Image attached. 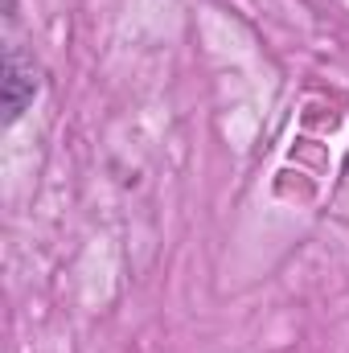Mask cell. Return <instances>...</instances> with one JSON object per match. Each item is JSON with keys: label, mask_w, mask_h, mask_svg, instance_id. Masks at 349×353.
<instances>
[{"label": "cell", "mask_w": 349, "mask_h": 353, "mask_svg": "<svg viewBox=\"0 0 349 353\" xmlns=\"http://www.w3.org/2000/svg\"><path fill=\"white\" fill-rule=\"evenodd\" d=\"M37 94V70L29 58H21V50H4V70H0V107H4V123H17L25 115V107Z\"/></svg>", "instance_id": "obj_1"}]
</instances>
